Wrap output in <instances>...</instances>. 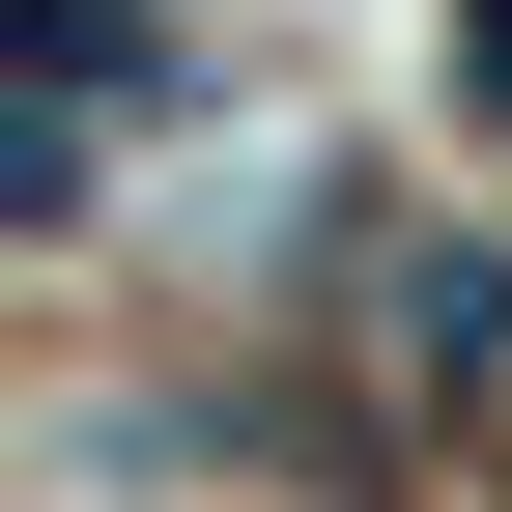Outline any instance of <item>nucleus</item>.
<instances>
[{"label": "nucleus", "mask_w": 512, "mask_h": 512, "mask_svg": "<svg viewBox=\"0 0 512 512\" xmlns=\"http://www.w3.org/2000/svg\"><path fill=\"white\" fill-rule=\"evenodd\" d=\"M456 57H484V86H512V0H456Z\"/></svg>", "instance_id": "f257e3e1"}]
</instances>
